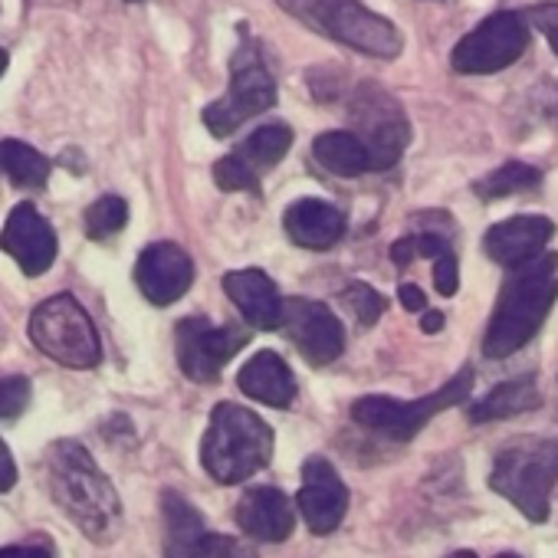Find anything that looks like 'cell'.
I'll use <instances>...</instances> for the list:
<instances>
[{"label":"cell","instance_id":"21","mask_svg":"<svg viewBox=\"0 0 558 558\" xmlns=\"http://www.w3.org/2000/svg\"><path fill=\"white\" fill-rule=\"evenodd\" d=\"M165 509V558H194L201 538L207 535L201 512L174 489L161 493Z\"/></svg>","mask_w":558,"mask_h":558},{"label":"cell","instance_id":"38","mask_svg":"<svg viewBox=\"0 0 558 558\" xmlns=\"http://www.w3.org/2000/svg\"><path fill=\"white\" fill-rule=\"evenodd\" d=\"M421 329H424L427 336L440 332V329H444V316H440V313H424V319H421Z\"/></svg>","mask_w":558,"mask_h":558},{"label":"cell","instance_id":"1","mask_svg":"<svg viewBox=\"0 0 558 558\" xmlns=\"http://www.w3.org/2000/svg\"><path fill=\"white\" fill-rule=\"evenodd\" d=\"M47 486L53 502L76 522V529L106 545L119 535L122 502L109 476L80 440H57L47 453Z\"/></svg>","mask_w":558,"mask_h":558},{"label":"cell","instance_id":"24","mask_svg":"<svg viewBox=\"0 0 558 558\" xmlns=\"http://www.w3.org/2000/svg\"><path fill=\"white\" fill-rule=\"evenodd\" d=\"M290 148H293V129L283 122H272V125L256 129L233 155L259 178L263 171H269L272 165L283 161Z\"/></svg>","mask_w":558,"mask_h":558},{"label":"cell","instance_id":"31","mask_svg":"<svg viewBox=\"0 0 558 558\" xmlns=\"http://www.w3.org/2000/svg\"><path fill=\"white\" fill-rule=\"evenodd\" d=\"M194 558H256L253 548H246L243 542L230 538V535H204Z\"/></svg>","mask_w":558,"mask_h":558},{"label":"cell","instance_id":"34","mask_svg":"<svg viewBox=\"0 0 558 558\" xmlns=\"http://www.w3.org/2000/svg\"><path fill=\"white\" fill-rule=\"evenodd\" d=\"M17 483V463L8 450V444L0 440V493H8Z\"/></svg>","mask_w":558,"mask_h":558},{"label":"cell","instance_id":"26","mask_svg":"<svg viewBox=\"0 0 558 558\" xmlns=\"http://www.w3.org/2000/svg\"><path fill=\"white\" fill-rule=\"evenodd\" d=\"M538 181H542L538 168H532L525 161H506L502 168H496L486 178H480L473 184V191L483 201H496V197H509V194H519V191H532Z\"/></svg>","mask_w":558,"mask_h":558},{"label":"cell","instance_id":"13","mask_svg":"<svg viewBox=\"0 0 558 558\" xmlns=\"http://www.w3.org/2000/svg\"><path fill=\"white\" fill-rule=\"evenodd\" d=\"M316 535H329L342 525L349 509V486L326 457H310L303 463V486L293 502Z\"/></svg>","mask_w":558,"mask_h":558},{"label":"cell","instance_id":"40","mask_svg":"<svg viewBox=\"0 0 558 558\" xmlns=\"http://www.w3.org/2000/svg\"><path fill=\"white\" fill-rule=\"evenodd\" d=\"M4 70H8V53L0 50V76H4Z\"/></svg>","mask_w":558,"mask_h":558},{"label":"cell","instance_id":"35","mask_svg":"<svg viewBox=\"0 0 558 558\" xmlns=\"http://www.w3.org/2000/svg\"><path fill=\"white\" fill-rule=\"evenodd\" d=\"M398 300H401V306H404L408 313H424V310H427V296H424L417 287H411V283H404V287L398 290Z\"/></svg>","mask_w":558,"mask_h":558},{"label":"cell","instance_id":"4","mask_svg":"<svg viewBox=\"0 0 558 558\" xmlns=\"http://www.w3.org/2000/svg\"><path fill=\"white\" fill-rule=\"evenodd\" d=\"M489 489L509 499L529 522L548 519V499L558 483V437H515L509 440L486 476Z\"/></svg>","mask_w":558,"mask_h":558},{"label":"cell","instance_id":"30","mask_svg":"<svg viewBox=\"0 0 558 558\" xmlns=\"http://www.w3.org/2000/svg\"><path fill=\"white\" fill-rule=\"evenodd\" d=\"M345 303H349L352 313L362 319V326H375V323L381 319V313H385L381 293H375L368 283H352V287L345 290Z\"/></svg>","mask_w":558,"mask_h":558},{"label":"cell","instance_id":"27","mask_svg":"<svg viewBox=\"0 0 558 558\" xmlns=\"http://www.w3.org/2000/svg\"><path fill=\"white\" fill-rule=\"evenodd\" d=\"M125 220H129V204L116 194H106L86 210V233L93 240H109L125 227Z\"/></svg>","mask_w":558,"mask_h":558},{"label":"cell","instance_id":"19","mask_svg":"<svg viewBox=\"0 0 558 558\" xmlns=\"http://www.w3.org/2000/svg\"><path fill=\"white\" fill-rule=\"evenodd\" d=\"M283 227L293 243L306 250H329L345 236V214L319 197H303L287 207Z\"/></svg>","mask_w":558,"mask_h":558},{"label":"cell","instance_id":"37","mask_svg":"<svg viewBox=\"0 0 558 558\" xmlns=\"http://www.w3.org/2000/svg\"><path fill=\"white\" fill-rule=\"evenodd\" d=\"M391 259H395L398 266H408V263L414 259V243H411V236H401V240L391 246Z\"/></svg>","mask_w":558,"mask_h":558},{"label":"cell","instance_id":"33","mask_svg":"<svg viewBox=\"0 0 558 558\" xmlns=\"http://www.w3.org/2000/svg\"><path fill=\"white\" fill-rule=\"evenodd\" d=\"M529 21L545 34V40H548L551 53L558 57V4H555V0H548V4H535V8H529Z\"/></svg>","mask_w":558,"mask_h":558},{"label":"cell","instance_id":"7","mask_svg":"<svg viewBox=\"0 0 558 558\" xmlns=\"http://www.w3.org/2000/svg\"><path fill=\"white\" fill-rule=\"evenodd\" d=\"M470 391H473V368H460L440 391L417 398V401H395L385 395L359 398L352 404V421L368 430H378L391 440H411L434 414L463 404L470 398Z\"/></svg>","mask_w":558,"mask_h":558},{"label":"cell","instance_id":"18","mask_svg":"<svg viewBox=\"0 0 558 558\" xmlns=\"http://www.w3.org/2000/svg\"><path fill=\"white\" fill-rule=\"evenodd\" d=\"M223 293L243 313V319L256 329L283 326V296L263 269H236L223 276Z\"/></svg>","mask_w":558,"mask_h":558},{"label":"cell","instance_id":"32","mask_svg":"<svg viewBox=\"0 0 558 558\" xmlns=\"http://www.w3.org/2000/svg\"><path fill=\"white\" fill-rule=\"evenodd\" d=\"M434 287H437L440 296H453L457 293V287H460V269H457L453 250H447V253H440L434 259Z\"/></svg>","mask_w":558,"mask_h":558},{"label":"cell","instance_id":"10","mask_svg":"<svg viewBox=\"0 0 558 558\" xmlns=\"http://www.w3.org/2000/svg\"><path fill=\"white\" fill-rule=\"evenodd\" d=\"M525 44H529L525 21L515 11H496L453 47L450 63L457 73L466 76H493L512 66L525 53Z\"/></svg>","mask_w":558,"mask_h":558},{"label":"cell","instance_id":"3","mask_svg":"<svg viewBox=\"0 0 558 558\" xmlns=\"http://www.w3.org/2000/svg\"><path fill=\"white\" fill-rule=\"evenodd\" d=\"M272 457V430L240 404H217L201 440V466L210 480L233 486L259 473Z\"/></svg>","mask_w":558,"mask_h":558},{"label":"cell","instance_id":"2","mask_svg":"<svg viewBox=\"0 0 558 558\" xmlns=\"http://www.w3.org/2000/svg\"><path fill=\"white\" fill-rule=\"evenodd\" d=\"M558 300V253H542L525 266L509 269L496 310L483 336L486 359H509L535 339L548 310Z\"/></svg>","mask_w":558,"mask_h":558},{"label":"cell","instance_id":"28","mask_svg":"<svg viewBox=\"0 0 558 558\" xmlns=\"http://www.w3.org/2000/svg\"><path fill=\"white\" fill-rule=\"evenodd\" d=\"M214 181L220 191H259V178L236 155H223L214 165Z\"/></svg>","mask_w":558,"mask_h":558},{"label":"cell","instance_id":"8","mask_svg":"<svg viewBox=\"0 0 558 558\" xmlns=\"http://www.w3.org/2000/svg\"><path fill=\"white\" fill-rule=\"evenodd\" d=\"M272 106H276V80L269 76V70H266V63L259 57V47L256 44H243L233 53V63H230L227 96L204 109V125L217 138H227L243 122L263 116Z\"/></svg>","mask_w":558,"mask_h":558},{"label":"cell","instance_id":"20","mask_svg":"<svg viewBox=\"0 0 558 558\" xmlns=\"http://www.w3.org/2000/svg\"><path fill=\"white\" fill-rule=\"evenodd\" d=\"M236 388H240L246 398H253V401H259V404H266V408H290L293 398H296V381H293L290 365H287L283 359H279L276 352H269V349L256 352V355L240 368Z\"/></svg>","mask_w":558,"mask_h":558},{"label":"cell","instance_id":"6","mask_svg":"<svg viewBox=\"0 0 558 558\" xmlns=\"http://www.w3.org/2000/svg\"><path fill=\"white\" fill-rule=\"evenodd\" d=\"M31 342L53 362L66 368H96L102 362V345L93 319L76 303V296L60 293L40 303L31 316Z\"/></svg>","mask_w":558,"mask_h":558},{"label":"cell","instance_id":"25","mask_svg":"<svg viewBox=\"0 0 558 558\" xmlns=\"http://www.w3.org/2000/svg\"><path fill=\"white\" fill-rule=\"evenodd\" d=\"M0 171H4L17 187H44L50 178V161L27 142L4 138L0 142Z\"/></svg>","mask_w":558,"mask_h":558},{"label":"cell","instance_id":"16","mask_svg":"<svg viewBox=\"0 0 558 558\" xmlns=\"http://www.w3.org/2000/svg\"><path fill=\"white\" fill-rule=\"evenodd\" d=\"M551 236H555V223L548 217L522 214V217L493 223L483 236V250L493 263L515 269V266H525L535 256H542Z\"/></svg>","mask_w":558,"mask_h":558},{"label":"cell","instance_id":"22","mask_svg":"<svg viewBox=\"0 0 558 558\" xmlns=\"http://www.w3.org/2000/svg\"><path fill=\"white\" fill-rule=\"evenodd\" d=\"M538 404H542V395L535 388V375H522V378L496 385L483 401L470 404L466 414H470L473 424H489V421H502V417L535 411Z\"/></svg>","mask_w":558,"mask_h":558},{"label":"cell","instance_id":"29","mask_svg":"<svg viewBox=\"0 0 558 558\" xmlns=\"http://www.w3.org/2000/svg\"><path fill=\"white\" fill-rule=\"evenodd\" d=\"M31 404V381L24 375L0 378V421H14Z\"/></svg>","mask_w":558,"mask_h":558},{"label":"cell","instance_id":"14","mask_svg":"<svg viewBox=\"0 0 558 558\" xmlns=\"http://www.w3.org/2000/svg\"><path fill=\"white\" fill-rule=\"evenodd\" d=\"M135 283L155 306L178 303L194 283V263L178 243H151L135 263Z\"/></svg>","mask_w":558,"mask_h":558},{"label":"cell","instance_id":"39","mask_svg":"<svg viewBox=\"0 0 558 558\" xmlns=\"http://www.w3.org/2000/svg\"><path fill=\"white\" fill-rule=\"evenodd\" d=\"M447 558H476V555L463 548V551H450ZM496 558H522V555H515V551H502V555H496Z\"/></svg>","mask_w":558,"mask_h":558},{"label":"cell","instance_id":"9","mask_svg":"<svg viewBox=\"0 0 558 558\" xmlns=\"http://www.w3.org/2000/svg\"><path fill=\"white\" fill-rule=\"evenodd\" d=\"M349 112L355 122L352 135L365 145L372 171L391 168L411 142V125H408L404 109L381 86L362 83L352 96Z\"/></svg>","mask_w":558,"mask_h":558},{"label":"cell","instance_id":"15","mask_svg":"<svg viewBox=\"0 0 558 558\" xmlns=\"http://www.w3.org/2000/svg\"><path fill=\"white\" fill-rule=\"evenodd\" d=\"M0 250L14 256L27 276H44L57 259V233L34 204H17L0 230Z\"/></svg>","mask_w":558,"mask_h":558},{"label":"cell","instance_id":"12","mask_svg":"<svg viewBox=\"0 0 558 558\" xmlns=\"http://www.w3.org/2000/svg\"><path fill=\"white\" fill-rule=\"evenodd\" d=\"M310 365H332L345 352V329L339 316L316 300H283V326Z\"/></svg>","mask_w":558,"mask_h":558},{"label":"cell","instance_id":"36","mask_svg":"<svg viewBox=\"0 0 558 558\" xmlns=\"http://www.w3.org/2000/svg\"><path fill=\"white\" fill-rule=\"evenodd\" d=\"M0 558H53L44 545H8L0 548Z\"/></svg>","mask_w":558,"mask_h":558},{"label":"cell","instance_id":"5","mask_svg":"<svg viewBox=\"0 0 558 558\" xmlns=\"http://www.w3.org/2000/svg\"><path fill=\"white\" fill-rule=\"evenodd\" d=\"M300 24L378 60H395L401 53V34L391 21L372 14L362 0H276Z\"/></svg>","mask_w":558,"mask_h":558},{"label":"cell","instance_id":"23","mask_svg":"<svg viewBox=\"0 0 558 558\" xmlns=\"http://www.w3.org/2000/svg\"><path fill=\"white\" fill-rule=\"evenodd\" d=\"M313 158L329 174H339V178H359V174L372 171L368 151H365V145L352 132H323L313 142Z\"/></svg>","mask_w":558,"mask_h":558},{"label":"cell","instance_id":"17","mask_svg":"<svg viewBox=\"0 0 558 558\" xmlns=\"http://www.w3.org/2000/svg\"><path fill=\"white\" fill-rule=\"evenodd\" d=\"M236 525L259 542H283L296 529V506L287 493H279L272 486H253L240 496Z\"/></svg>","mask_w":558,"mask_h":558},{"label":"cell","instance_id":"11","mask_svg":"<svg viewBox=\"0 0 558 558\" xmlns=\"http://www.w3.org/2000/svg\"><path fill=\"white\" fill-rule=\"evenodd\" d=\"M246 332L233 326H210L204 316L181 319L174 329L178 365L191 381H217L220 368L246 345Z\"/></svg>","mask_w":558,"mask_h":558}]
</instances>
